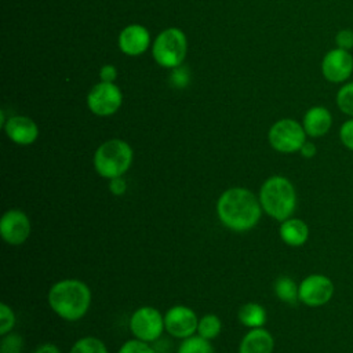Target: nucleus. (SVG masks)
Returning a JSON list of instances; mask_svg holds the SVG:
<instances>
[{
    "label": "nucleus",
    "mask_w": 353,
    "mask_h": 353,
    "mask_svg": "<svg viewBox=\"0 0 353 353\" xmlns=\"http://www.w3.org/2000/svg\"><path fill=\"white\" fill-rule=\"evenodd\" d=\"M262 214L259 197L245 188H230L216 201V215L230 230L247 232L252 229Z\"/></svg>",
    "instance_id": "1"
},
{
    "label": "nucleus",
    "mask_w": 353,
    "mask_h": 353,
    "mask_svg": "<svg viewBox=\"0 0 353 353\" xmlns=\"http://www.w3.org/2000/svg\"><path fill=\"white\" fill-rule=\"evenodd\" d=\"M50 307L61 319L76 321L85 316L91 303L88 285L77 279L59 280L48 291Z\"/></svg>",
    "instance_id": "2"
},
{
    "label": "nucleus",
    "mask_w": 353,
    "mask_h": 353,
    "mask_svg": "<svg viewBox=\"0 0 353 353\" xmlns=\"http://www.w3.org/2000/svg\"><path fill=\"white\" fill-rule=\"evenodd\" d=\"M259 203L262 210L279 222L291 218L296 208V192L292 182L281 175L268 178L259 189Z\"/></svg>",
    "instance_id": "3"
},
{
    "label": "nucleus",
    "mask_w": 353,
    "mask_h": 353,
    "mask_svg": "<svg viewBox=\"0 0 353 353\" xmlns=\"http://www.w3.org/2000/svg\"><path fill=\"white\" fill-rule=\"evenodd\" d=\"M132 157V149L125 141L109 139L95 150L94 168L106 179L123 176L131 167Z\"/></svg>",
    "instance_id": "4"
},
{
    "label": "nucleus",
    "mask_w": 353,
    "mask_h": 353,
    "mask_svg": "<svg viewBox=\"0 0 353 353\" xmlns=\"http://www.w3.org/2000/svg\"><path fill=\"white\" fill-rule=\"evenodd\" d=\"M188 43L183 32L176 28L163 30L154 40L153 57L164 68L181 66L185 59Z\"/></svg>",
    "instance_id": "5"
},
{
    "label": "nucleus",
    "mask_w": 353,
    "mask_h": 353,
    "mask_svg": "<svg viewBox=\"0 0 353 353\" xmlns=\"http://www.w3.org/2000/svg\"><path fill=\"white\" fill-rule=\"evenodd\" d=\"M305 142L306 132L303 125L294 119H281L269 130V143L280 153L299 152Z\"/></svg>",
    "instance_id": "6"
},
{
    "label": "nucleus",
    "mask_w": 353,
    "mask_h": 353,
    "mask_svg": "<svg viewBox=\"0 0 353 353\" xmlns=\"http://www.w3.org/2000/svg\"><path fill=\"white\" fill-rule=\"evenodd\" d=\"M130 330L137 339L153 342L165 330L164 316L152 306H142L132 313L130 319Z\"/></svg>",
    "instance_id": "7"
},
{
    "label": "nucleus",
    "mask_w": 353,
    "mask_h": 353,
    "mask_svg": "<svg viewBox=\"0 0 353 353\" xmlns=\"http://www.w3.org/2000/svg\"><path fill=\"white\" fill-rule=\"evenodd\" d=\"M334 291L335 285L328 276L309 274L299 283V301L309 307H320L331 301Z\"/></svg>",
    "instance_id": "8"
},
{
    "label": "nucleus",
    "mask_w": 353,
    "mask_h": 353,
    "mask_svg": "<svg viewBox=\"0 0 353 353\" xmlns=\"http://www.w3.org/2000/svg\"><path fill=\"white\" fill-rule=\"evenodd\" d=\"M123 94L113 83H99L91 88L87 97L90 110L97 116H110L120 108Z\"/></svg>",
    "instance_id": "9"
},
{
    "label": "nucleus",
    "mask_w": 353,
    "mask_h": 353,
    "mask_svg": "<svg viewBox=\"0 0 353 353\" xmlns=\"http://www.w3.org/2000/svg\"><path fill=\"white\" fill-rule=\"evenodd\" d=\"M199 325V319L196 313L182 305L172 306L171 309L167 310L164 316V328L165 331L175 338L185 339L192 336L197 331Z\"/></svg>",
    "instance_id": "10"
},
{
    "label": "nucleus",
    "mask_w": 353,
    "mask_h": 353,
    "mask_svg": "<svg viewBox=\"0 0 353 353\" xmlns=\"http://www.w3.org/2000/svg\"><path fill=\"white\" fill-rule=\"evenodd\" d=\"M321 73L331 83H343L353 73V57L347 50L334 48L321 61Z\"/></svg>",
    "instance_id": "11"
},
{
    "label": "nucleus",
    "mask_w": 353,
    "mask_h": 353,
    "mask_svg": "<svg viewBox=\"0 0 353 353\" xmlns=\"http://www.w3.org/2000/svg\"><path fill=\"white\" fill-rule=\"evenodd\" d=\"M1 239L10 245L23 244L30 234V221L21 210H8L0 219Z\"/></svg>",
    "instance_id": "12"
},
{
    "label": "nucleus",
    "mask_w": 353,
    "mask_h": 353,
    "mask_svg": "<svg viewBox=\"0 0 353 353\" xmlns=\"http://www.w3.org/2000/svg\"><path fill=\"white\" fill-rule=\"evenodd\" d=\"M7 137L18 145H30L39 137V128L36 123L26 116H14L4 124Z\"/></svg>",
    "instance_id": "13"
},
{
    "label": "nucleus",
    "mask_w": 353,
    "mask_h": 353,
    "mask_svg": "<svg viewBox=\"0 0 353 353\" xmlns=\"http://www.w3.org/2000/svg\"><path fill=\"white\" fill-rule=\"evenodd\" d=\"M149 41V32L141 25H130L123 29L119 36V47L127 55L142 54L148 48Z\"/></svg>",
    "instance_id": "14"
},
{
    "label": "nucleus",
    "mask_w": 353,
    "mask_h": 353,
    "mask_svg": "<svg viewBox=\"0 0 353 353\" xmlns=\"http://www.w3.org/2000/svg\"><path fill=\"white\" fill-rule=\"evenodd\" d=\"M306 135L320 138L325 135L332 125L331 112L324 106H312L303 116L302 121Z\"/></svg>",
    "instance_id": "15"
},
{
    "label": "nucleus",
    "mask_w": 353,
    "mask_h": 353,
    "mask_svg": "<svg viewBox=\"0 0 353 353\" xmlns=\"http://www.w3.org/2000/svg\"><path fill=\"white\" fill-rule=\"evenodd\" d=\"M274 347V339L272 334L262 328H251L250 332L241 339L239 353H272Z\"/></svg>",
    "instance_id": "16"
},
{
    "label": "nucleus",
    "mask_w": 353,
    "mask_h": 353,
    "mask_svg": "<svg viewBox=\"0 0 353 353\" xmlns=\"http://www.w3.org/2000/svg\"><path fill=\"white\" fill-rule=\"evenodd\" d=\"M279 234L290 247H301L309 239V226L299 218H288L280 223Z\"/></svg>",
    "instance_id": "17"
},
{
    "label": "nucleus",
    "mask_w": 353,
    "mask_h": 353,
    "mask_svg": "<svg viewBox=\"0 0 353 353\" xmlns=\"http://www.w3.org/2000/svg\"><path fill=\"white\" fill-rule=\"evenodd\" d=\"M239 321L250 328L262 327L266 323V310L255 302H248L239 309Z\"/></svg>",
    "instance_id": "18"
},
{
    "label": "nucleus",
    "mask_w": 353,
    "mask_h": 353,
    "mask_svg": "<svg viewBox=\"0 0 353 353\" xmlns=\"http://www.w3.org/2000/svg\"><path fill=\"white\" fill-rule=\"evenodd\" d=\"M276 296L290 305H295L299 301V285L288 276H280L274 281Z\"/></svg>",
    "instance_id": "19"
},
{
    "label": "nucleus",
    "mask_w": 353,
    "mask_h": 353,
    "mask_svg": "<svg viewBox=\"0 0 353 353\" xmlns=\"http://www.w3.org/2000/svg\"><path fill=\"white\" fill-rule=\"evenodd\" d=\"M222 330V323L221 319L216 314H204L199 320L197 325V332L200 336L211 341L215 339Z\"/></svg>",
    "instance_id": "20"
},
{
    "label": "nucleus",
    "mask_w": 353,
    "mask_h": 353,
    "mask_svg": "<svg viewBox=\"0 0 353 353\" xmlns=\"http://www.w3.org/2000/svg\"><path fill=\"white\" fill-rule=\"evenodd\" d=\"M178 353H214V349L208 339L200 335H192L182 341L178 347Z\"/></svg>",
    "instance_id": "21"
},
{
    "label": "nucleus",
    "mask_w": 353,
    "mask_h": 353,
    "mask_svg": "<svg viewBox=\"0 0 353 353\" xmlns=\"http://www.w3.org/2000/svg\"><path fill=\"white\" fill-rule=\"evenodd\" d=\"M70 353H108V349L101 339L95 336H83L73 343Z\"/></svg>",
    "instance_id": "22"
},
{
    "label": "nucleus",
    "mask_w": 353,
    "mask_h": 353,
    "mask_svg": "<svg viewBox=\"0 0 353 353\" xmlns=\"http://www.w3.org/2000/svg\"><path fill=\"white\" fill-rule=\"evenodd\" d=\"M336 106L339 110L353 117V81L343 84L336 92Z\"/></svg>",
    "instance_id": "23"
},
{
    "label": "nucleus",
    "mask_w": 353,
    "mask_h": 353,
    "mask_svg": "<svg viewBox=\"0 0 353 353\" xmlns=\"http://www.w3.org/2000/svg\"><path fill=\"white\" fill-rule=\"evenodd\" d=\"M14 325H15V314L12 309L4 302L0 303V335L4 336L8 332H11Z\"/></svg>",
    "instance_id": "24"
},
{
    "label": "nucleus",
    "mask_w": 353,
    "mask_h": 353,
    "mask_svg": "<svg viewBox=\"0 0 353 353\" xmlns=\"http://www.w3.org/2000/svg\"><path fill=\"white\" fill-rule=\"evenodd\" d=\"M22 345H23V341L21 335L8 332L1 338L0 353H21Z\"/></svg>",
    "instance_id": "25"
},
{
    "label": "nucleus",
    "mask_w": 353,
    "mask_h": 353,
    "mask_svg": "<svg viewBox=\"0 0 353 353\" xmlns=\"http://www.w3.org/2000/svg\"><path fill=\"white\" fill-rule=\"evenodd\" d=\"M117 353H154L153 347L148 345V342L141 339H130L127 341Z\"/></svg>",
    "instance_id": "26"
},
{
    "label": "nucleus",
    "mask_w": 353,
    "mask_h": 353,
    "mask_svg": "<svg viewBox=\"0 0 353 353\" xmlns=\"http://www.w3.org/2000/svg\"><path fill=\"white\" fill-rule=\"evenodd\" d=\"M339 138L342 145L353 152V117L346 120L339 128Z\"/></svg>",
    "instance_id": "27"
},
{
    "label": "nucleus",
    "mask_w": 353,
    "mask_h": 353,
    "mask_svg": "<svg viewBox=\"0 0 353 353\" xmlns=\"http://www.w3.org/2000/svg\"><path fill=\"white\" fill-rule=\"evenodd\" d=\"M171 83L174 87L183 88L189 83V70L182 66L174 68V72L171 74Z\"/></svg>",
    "instance_id": "28"
},
{
    "label": "nucleus",
    "mask_w": 353,
    "mask_h": 353,
    "mask_svg": "<svg viewBox=\"0 0 353 353\" xmlns=\"http://www.w3.org/2000/svg\"><path fill=\"white\" fill-rule=\"evenodd\" d=\"M335 43H336V47L347 51L353 48V30L352 29L339 30L335 36Z\"/></svg>",
    "instance_id": "29"
},
{
    "label": "nucleus",
    "mask_w": 353,
    "mask_h": 353,
    "mask_svg": "<svg viewBox=\"0 0 353 353\" xmlns=\"http://www.w3.org/2000/svg\"><path fill=\"white\" fill-rule=\"evenodd\" d=\"M109 190L114 196H123L127 190V183L123 176L109 179Z\"/></svg>",
    "instance_id": "30"
},
{
    "label": "nucleus",
    "mask_w": 353,
    "mask_h": 353,
    "mask_svg": "<svg viewBox=\"0 0 353 353\" xmlns=\"http://www.w3.org/2000/svg\"><path fill=\"white\" fill-rule=\"evenodd\" d=\"M99 76H101L102 81L113 83L116 76H117V70H116V68L113 65H105V66H102V69L99 72Z\"/></svg>",
    "instance_id": "31"
},
{
    "label": "nucleus",
    "mask_w": 353,
    "mask_h": 353,
    "mask_svg": "<svg viewBox=\"0 0 353 353\" xmlns=\"http://www.w3.org/2000/svg\"><path fill=\"white\" fill-rule=\"evenodd\" d=\"M316 152H317L316 145H314L313 142H309V141H306V142L302 145V148L299 149V153H301L302 157H305V159H312V157H314Z\"/></svg>",
    "instance_id": "32"
},
{
    "label": "nucleus",
    "mask_w": 353,
    "mask_h": 353,
    "mask_svg": "<svg viewBox=\"0 0 353 353\" xmlns=\"http://www.w3.org/2000/svg\"><path fill=\"white\" fill-rule=\"evenodd\" d=\"M33 353H61V352H59L58 346H55L54 343H43V345L37 346Z\"/></svg>",
    "instance_id": "33"
}]
</instances>
